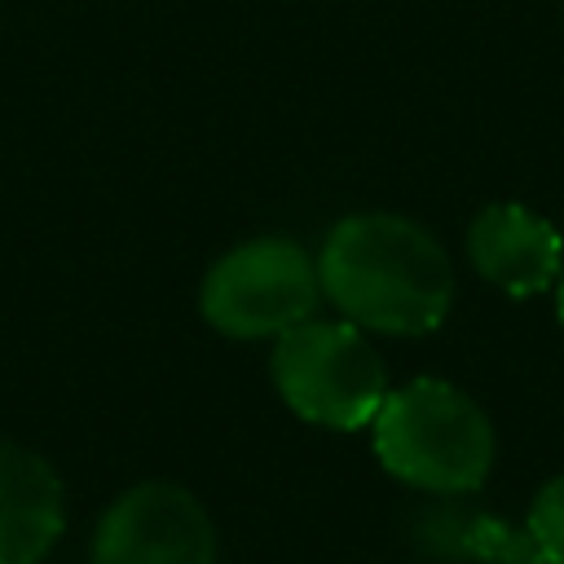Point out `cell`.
Here are the masks:
<instances>
[{
    "label": "cell",
    "mask_w": 564,
    "mask_h": 564,
    "mask_svg": "<svg viewBox=\"0 0 564 564\" xmlns=\"http://www.w3.org/2000/svg\"><path fill=\"white\" fill-rule=\"evenodd\" d=\"M555 317H560V326H564V273L555 278Z\"/></svg>",
    "instance_id": "9c48e42d"
},
{
    "label": "cell",
    "mask_w": 564,
    "mask_h": 564,
    "mask_svg": "<svg viewBox=\"0 0 564 564\" xmlns=\"http://www.w3.org/2000/svg\"><path fill=\"white\" fill-rule=\"evenodd\" d=\"M370 436L388 476L441 498L480 489L498 449L489 414L445 379H410L405 388H392Z\"/></svg>",
    "instance_id": "7a4b0ae2"
},
{
    "label": "cell",
    "mask_w": 564,
    "mask_h": 564,
    "mask_svg": "<svg viewBox=\"0 0 564 564\" xmlns=\"http://www.w3.org/2000/svg\"><path fill=\"white\" fill-rule=\"evenodd\" d=\"M560 22H564V9H560Z\"/></svg>",
    "instance_id": "30bf717a"
},
{
    "label": "cell",
    "mask_w": 564,
    "mask_h": 564,
    "mask_svg": "<svg viewBox=\"0 0 564 564\" xmlns=\"http://www.w3.org/2000/svg\"><path fill=\"white\" fill-rule=\"evenodd\" d=\"M93 564H216V524L185 485L141 480L97 520Z\"/></svg>",
    "instance_id": "5b68a950"
},
{
    "label": "cell",
    "mask_w": 564,
    "mask_h": 564,
    "mask_svg": "<svg viewBox=\"0 0 564 564\" xmlns=\"http://www.w3.org/2000/svg\"><path fill=\"white\" fill-rule=\"evenodd\" d=\"M524 538L542 564H564V476H551L524 516Z\"/></svg>",
    "instance_id": "ba28073f"
},
{
    "label": "cell",
    "mask_w": 564,
    "mask_h": 564,
    "mask_svg": "<svg viewBox=\"0 0 564 564\" xmlns=\"http://www.w3.org/2000/svg\"><path fill=\"white\" fill-rule=\"evenodd\" d=\"M322 304L317 260L295 238H247L229 247L198 286V313L229 339H278Z\"/></svg>",
    "instance_id": "277c9868"
},
{
    "label": "cell",
    "mask_w": 564,
    "mask_h": 564,
    "mask_svg": "<svg viewBox=\"0 0 564 564\" xmlns=\"http://www.w3.org/2000/svg\"><path fill=\"white\" fill-rule=\"evenodd\" d=\"M317 278L344 322L375 335H427L454 304L445 247L397 212H357L330 225L317 251Z\"/></svg>",
    "instance_id": "6da1fadb"
},
{
    "label": "cell",
    "mask_w": 564,
    "mask_h": 564,
    "mask_svg": "<svg viewBox=\"0 0 564 564\" xmlns=\"http://www.w3.org/2000/svg\"><path fill=\"white\" fill-rule=\"evenodd\" d=\"M66 524V489L53 463L0 436V564H40Z\"/></svg>",
    "instance_id": "52a82bcc"
},
{
    "label": "cell",
    "mask_w": 564,
    "mask_h": 564,
    "mask_svg": "<svg viewBox=\"0 0 564 564\" xmlns=\"http://www.w3.org/2000/svg\"><path fill=\"white\" fill-rule=\"evenodd\" d=\"M273 388L278 397L317 427L357 432L370 427L379 405L388 401V366L352 322H317L286 330L273 339Z\"/></svg>",
    "instance_id": "3957f363"
},
{
    "label": "cell",
    "mask_w": 564,
    "mask_h": 564,
    "mask_svg": "<svg viewBox=\"0 0 564 564\" xmlns=\"http://www.w3.org/2000/svg\"><path fill=\"white\" fill-rule=\"evenodd\" d=\"M467 260L494 291L529 300L564 273V238L524 203H489L467 225Z\"/></svg>",
    "instance_id": "8992f818"
}]
</instances>
